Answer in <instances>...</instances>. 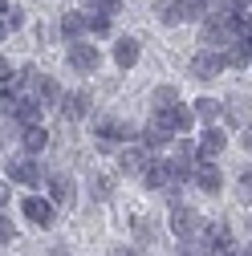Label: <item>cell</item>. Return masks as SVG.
<instances>
[{
    "label": "cell",
    "instance_id": "obj_1",
    "mask_svg": "<svg viewBox=\"0 0 252 256\" xmlns=\"http://www.w3.org/2000/svg\"><path fill=\"white\" fill-rule=\"evenodd\" d=\"M4 179L12 183V187H28V191H37L41 183H45V171H41V163L33 154H12L8 163H4Z\"/></svg>",
    "mask_w": 252,
    "mask_h": 256
},
{
    "label": "cell",
    "instance_id": "obj_2",
    "mask_svg": "<svg viewBox=\"0 0 252 256\" xmlns=\"http://www.w3.org/2000/svg\"><path fill=\"white\" fill-rule=\"evenodd\" d=\"M204 216L196 212V208H187V204H179V208H171L167 212V232L179 240V244H187V240H196L200 232H204Z\"/></svg>",
    "mask_w": 252,
    "mask_h": 256
},
{
    "label": "cell",
    "instance_id": "obj_3",
    "mask_svg": "<svg viewBox=\"0 0 252 256\" xmlns=\"http://www.w3.org/2000/svg\"><path fill=\"white\" fill-rule=\"evenodd\" d=\"M20 216L33 224V228H41V232H49L57 224V208L49 204V196H37V191H28V196L20 200Z\"/></svg>",
    "mask_w": 252,
    "mask_h": 256
},
{
    "label": "cell",
    "instance_id": "obj_4",
    "mask_svg": "<svg viewBox=\"0 0 252 256\" xmlns=\"http://www.w3.org/2000/svg\"><path fill=\"white\" fill-rule=\"evenodd\" d=\"M224 49H200L192 61H187V74H192L196 82H216L220 74H224Z\"/></svg>",
    "mask_w": 252,
    "mask_h": 256
},
{
    "label": "cell",
    "instance_id": "obj_5",
    "mask_svg": "<svg viewBox=\"0 0 252 256\" xmlns=\"http://www.w3.org/2000/svg\"><path fill=\"white\" fill-rule=\"evenodd\" d=\"M66 61H70V70H74V74L90 78V74H98L102 53H98V45H90V41H74V45L66 49Z\"/></svg>",
    "mask_w": 252,
    "mask_h": 256
},
{
    "label": "cell",
    "instance_id": "obj_6",
    "mask_svg": "<svg viewBox=\"0 0 252 256\" xmlns=\"http://www.w3.org/2000/svg\"><path fill=\"white\" fill-rule=\"evenodd\" d=\"M45 196H49V204L57 208V212H74L78 208V183L70 179V175H49L45 179Z\"/></svg>",
    "mask_w": 252,
    "mask_h": 256
},
{
    "label": "cell",
    "instance_id": "obj_7",
    "mask_svg": "<svg viewBox=\"0 0 252 256\" xmlns=\"http://www.w3.org/2000/svg\"><path fill=\"white\" fill-rule=\"evenodd\" d=\"M154 122H163L175 138H187V134L196 130V114H192V106H183V102L171 106V110H159V114H154Z\"/></svg>",
    "mask_w": 252,
    "mask_h": 256
},
{
    "label": "cell",
    "instance_id": "obj_8",
    "mask_svg": "<svg viewBox=\"0 0 252 256\" xmlns=\"http://www.w3.org/2000/svg\"><path fill=\"white\" fill-rule=\"evenodd\" d=\"M138 146H142V150L154 158L159 150H171V146H175V134L167 130L163 122H154V118H150V122L142 126V130H138Z\"/></svg>",
    "mask_w": 252,
    "mask_h": 256
},
{
    "label": "cell",
    "instance_id": "obj_9",
    "mask_svg": "<svg viewBox=\"0 0 252 256\" xmlns=\"http://www.w3.org/2000/svg\"><path fill=\"white\" fill-rule=\"evenodd\" d=\"M200 163H216L220 154L228 150V130L224 126H204V134H200Z\"/></svg>",
    "mask_w": 252,
    "mask_h": 256
},
{
    "label": "cell",
    "instance_id": "obj_10",
    "mask_svg": "<svg viewBox=\"0 0 252 256\" xmlns=\"http://www.w3.org/2000/svg\"><path fill=\"white\" fill-rule=\"evenodd\" d=\"M224 118H228V130H244V126H252V98H244V94H228L224 98Z\"/></svg>",
    "mask_w": 252,
    "mask_h": 256
},
{
    "label": "cell",
    "instance_id": "obj_11",
    "mask_svg": "<svg viewBox=\"0 0 252 256\" xmlns=\"http://www.w3.org/2000/svg\"><path fill=\"white\" fill-rule=\"evenodd\" d=\"M90 94L86 90H66L61 94V102H57V114L66 118V122H82V118H90Z\"/></svg>",
    "mask_w": 252,
    "mask_h": 256
},
{
    "label": "cell",
    "instance_id": "obj_12",
    "mask_svg": "<svg viewBox=\"0 0 252 256\" xmlns=\"http://www.w3.org/2000/svg\"><path fill=\"white\" fill-rule=\"evenodd\" d=\"M200 37H204V49H220V45L228 49V37H232L228 16H204L200 20Z\"/></svg>",
    "mask_w": 252,
    "mask_h": 256
},
{
    "label": "cell",
    "instance_id": "obj_13",
    "mask_svg": "<svg viewBox=\"0 0 252 256\" xmlns=\"http://www.w3.org/2000/svg\"><path fill=\"white\" fill-rule=\"evenodd\" d=\"M204 196H220V191H224V171H220V163H196V179H192Z\"/></svg>",
    "mask_w": 252,
    "mask_h": 256
},
{
    "label": "cell",
    "instance_id": "obj_14",
    "mask_svg": "<svg viewBox=\"0 0 252 256\" xmlns=\"http://www.w3.org/2000/svg\"><path fill=\"white\" fill-rule=\"evenodd\" d=\"M163 163H167V183L183 187V183H192L196 179V158H187V154H163Z\"/></svg>",
    "mask_w": 252,
    "mask_h": 256
},
{
    "label": "cell",
    "instance_id": "obj_15",
    "mask_svg": "<svg viewBox=\"0 0 252 256\" xmlns=\"http://www.w3.org/2000/svg\"><path fill=\"white\" fill-rule=\"evenodd\" d=\"M146 163H150V154H146L138 142H130V146H118V171H122V175H134V179H138Z\"/></svg>",
    "mask_w": 252,
    "mask_h": 256
},
{
    "label": "cell",
    "instance_id": "obj_16",
    "mask_svg": "<svg viewBox=\"0 0 252 256\" xmlns=\"http://www.w3.org/2000/svg\"><path fill=\"white\" fill-rule=\"evenodd\" d=\"M28 94H33L41 106H57L66 90H61V82H57L53 74H37V78H33V90H28Z\"/></svg>",
    "mask_w": 252,
    "mask_h": 256
},
{
    "label": "cell",
    "instance_id": "obj_17",
    "mask_svg": "<svg viewBox=\"0 0 252 256\" xmlns=\"http://www.w3.org/2000/svg\"><path fill=\"white\" fill-rule=\"evenodd\" d=\"M138 57H142V41L138 37H118L114 41V66L118 70H134Z\"/></svg>",
    "mask_w": 252,
    "mask_h": 256
},
{
    "label": "cell",
    "instance_id": "obj_18",
    "mask_svg": "<svg viewBox=\"0 0 252 256\" xmlns=\"http://www.w3.org/2000/svg\"><path fill=\"white\" fill-rule=\"evenodd\" d=\"M192 114H196L200 126H220V118H224V102H220V98H196Z\"/></svg>",
    "mask_w": 252,
    "mask_h": 256
},
{
    "label": "cell",
    "instance_id": "obj_19",
    "mask_svg": "<svg viewBox=\"0 0 252 256\" xmlns=\"http://www.w3.org/2000/svg\"><path fill=\"white\" fill-rule=\"evenodd\" d=\"M41 114H45V106L33 98V94H20V98H16V114H12V122H16V126H37Z\"/></svg>",
    "mask_w": 252,
    "mask_h": 256
},
{
    "label": "cell",
    "instance_id": "obj_20",
    "mask_svg": "<svg viewBox=\"0 0 252 256\" xmlns=\"http://www.w3.org/2000/svg\"><path fill=\"white\" fill-rule=\"evenodd\" d=\"M45 146H49V130H45L41 122H37V126H20V150H24V154L37 158Z\"/></svg>",
    "mask_w": 252,
    "mask_h": 256
},
{
    "label": "cell",
    "instance_id": "obj_21",
    "mask_svg": "<svg viewBox=\"0 0 252 256\" xmlns=\"http://www.w3.org/2000/svg\"><path fill=\"white\" fill-rule=\"evenodd\" d=\"M154 236H159V228L150 224V216H130V240H134V248H150Z\"/></svg>",
    "mask_w": 252,
    "mask_h": 256
},
{
    "label": "cell",
    "instance_id": "obj_22",
    "mask_svg": "<svg viewBox=\"0 0 252 256\" xmlns=\"http://www.w3.org/2000/svg\"><path fill=\"white\" fill-rule=\"evenodd\" d=\"M138 183L146 191H163L167 187V163H163V158H150V163L142 167V175H138Z\"/></svg>",
    "mask_w": 252,
    "mask_h": 256
},
{
    "label": "cell",
    "instance_id": "obj_23",
    "mask_svg": "<svg viewBox=\"0 0 252 256\" xmlns=\"http://www.w3.org/2000/svg\"><path fill=\"white\" fill-rule=\"evenodd\" d=\"M224 61H228L232 70H252V37L228 45V49H224Z\"/></svg>",
    "mask_w": 252,
    "mask_h": 256
},
{
    "label": "cell",
    "instance_id": "obj_24",
    "mask_svg": "<svg viewBox=\"0 0 252 256\" xmlns=\"http://www.w3.org/2000/svg\"><path fill=\"white\" fill-rule=\"evenodd\" d=\"M150 106H154V114L159 110H171V106H179V90L171 86V82H159L150 90Z\"/></svg>",
    "mask_w": 252,
    "mask_h": 256
},
{
    "label": "cell",
    "instance_id": "obj_25",
    "mask_svg": "<svg viewBox=\"0 0 252 256\" xmlns=\"http://www.w3.org/2000/svg\"><path fill=\"white\" fill-rule=\"evenodd\" d=\"M154 12H159L163 24H187V16H183V0H154Z\"/></svg>",
    "mask_w": 252,
    "mask_h": 256
},
{
    "label": "cell",
    "instance_id": "obj_26",
    "mask_svg": "<svg viewBox=\"0 0 252 256\" xmlns=\"http://www.w3.org/2000/svg\"><path fill=\"white\" fill-rule=\"evenodd\" d=\"M82 33H86V12H66L61 16V37H66L70 45L82 41Z\"/></svg>",
    "mask_w": 252,
    "mask_h": 256
},
{
    "label": "cell",
    "instance_id": "obj_27",
    "mask_svg": "<svg viewBox=\"0 0 252 256\" xmlns=\"http://www.w3.org/2000/svg\"><path fill=\"white\" fill-rule=\"evenodd\" d=\"M114 196V179L110 175H90V200L94 204H106Z\"/></svg>",
    "mask_w": 252,
    "mask_h": 256
},
{
    "label": "cell",
    "instance_id": "obj_28",
    "mask_svg": "<svg viewBox=\"0 0 252 256\" xmlns=\"http://www.w3.org/2000/svg\"><path fill=\"white\" fill-rule=\"evenodd\" d=\"M228 28H232L236 41H248V37H252V12H240V8H236V12L228 16Z\"/></svg>",
    "mask_w": 252,
    "mask_h": 256
},
{
    "label": "cell",
    "instance_id": "obj_29",
    "mask_svg": "<svg viewBox=\"0 0 252 256\" xmlns=\"http://www.w3.org/2000/svg\"><path fill=\"white\" fill-rule=\"evenodd\" d=\"M86 33H94V37H110L114 33V24H110V16H86Z\"/></svg>",
    "mask_w": 252,
    "mask_h": 256
},
{
    "label": "cell",
    "instance_id": "obj_30",
    "mask_svg": "<svg viewBox=\"0 0 252 256\" xmlns=\"http://www.w3.org/2000/svg\"><path fill=\"white\" fill-rule=\"evenodd\" d=\"M236 196H240V204H252V167H244L236 175Z\"/></svg>",
    "mask_w": 252,
    "mask_h": 256
},
{
    "label": "cell",
    "instance_id": "obj_31",
    "mask_svg": "<svg viewBox=\"0 0 252 256\" xmlns=\"http://www.w3.org/2000/svg\"><path fill=\"white\" fill-rule=\"evenodd\" d=\"M183 16L187 20H204L208 16V4H204V0H183Z\"/></svg>",
    "mask_w": 252,
    "mask_h": 256
},
{
    "label": "cell",
    "instance_id": "obj_32",
    "mask_svg": "<svg viewBox=\"0 0 252 256\" xmlns=\"http://www.w3.org/2000/svg\"><path fill=\"white\" fill-rule=\"evenodd\" d=\"M12 114H16V94H8L0 86V118H12Z\"/></svg>",
    "mask_w": 252,
    "mask_h": 256
},
{
    "label": "cell",
    "instance_id": "obj_33",
    "mask_svg": "<svg viewBox=\"0 0 252 256\" xmlns=\"http://www.w3.org/2000/svg\"><path fill=\"white\" fill-rule=\"evenodd\" d=\"M208 4V16H232L236 8H232V0H204Z\"/></svg>",
    "mask_w": 252,
    "mask_h": 256
},
{
    "label": "cell",
    "instance_id": "obj_34",
    "mask_svg": "<svg viewBox=\"0 0 252 256\" xmlns=\"http://www.w3.org/2000/svg\"><path fill=\"white\" fill-rule=\"evenodd\" d=\"M12 240H16V224L0 212V244H12Z\"/></svg>",
    "mask_w": 252,
    "mask_h": 256
},
{
    "label": "cell",
    "instance_id": "obj_35",
    "mask_svg": "<svg viewBox=\"0 0 252 256\" xmlns=\"http://www.w3.org/2000/svg\"><path fill=\"white\" fill-rule=\"evenodd\" d=\"M118 4H122V0H94V12H98V16H114Z\"/></svg>",
    "mask_w": 252,
    "mask_h": 256
},
{
    "label": "cell",
    "instance_id": "obj_36",
    "mask_svg": "<svg viewBox=\"0 0 252 256\" xmlns=\"http://www.w3.org/2000/svg\"><path fill=\"white\" fill-rule=\"evenodd\" d=\"M4 20H8L12 33H16V28H24V8H8V12H4Z\"/></svg>",
    "mask_w": 252,
    "mask_h": 256
},
{
    "label": "cell",
    "instance_id": "obj_37",
    "mask_svg": "<svg viewBox=\"0 0 252 256\" xmlns=\"http://www.w3.org/2000/svg\"><path fill=\"white\" fill-rule=\"evenodd\" d=\"M163 200H167L171 208H179V204H183V196H179V187H175V183H167V187H163Z\"/></svg>",
    "mask_w": 252,
    "mask_h": 256
},
{
    "label": "cell",
    "instance_id": "obj_38",
    "mask_svg": "<svg viewBox=\"0 0 252 256\" xmlns=\"http://www.w3.org/2000/svg\"><path fill=\"white\" fill-rule=\"evenodd\" d=\"M8 204H12V183H8V179H0V212H4Z\"/></svg>",
    "mask_w": 252,
    "mask_h": 256
},
{
    "label": "cell",
    "instance_id": "obj_39",
    "mask_svg": "<svg viewBox=\"0 0 252 256\" xmlns=\"http://www.w3.org/2000/svg\"><path fill=\"white\" fill-rule=\"evenodd\" d=\"M8 78H12V66H8V57H4V53H0V86H4Z\"/></svg>",
    "mask_w": 252,
    "mask_h": 256
},
{
    "label": "cell",
    "instance_id": "obj_40",
    "mask_svg": "<svg viewBox=\"0 0 252 256\" xmlns=\"http://www.w3.org/2000/svg\"><path fill=\"white\" fill-rule=\"evenodd\" d=\"M240 146H244V154H252V126H244V130H240Z\"/></svg>",
    "mask_w": 252,
    "mask_h": 256
},
{
    "label": "cell",
    "instance_id": "obj_41",
    "mask_svg": "<svg viewBox=\"0 0 252 256\" xmlns=\"http://www.w3.org/2000/svg\"><path fill=\"white\" fill-rule=\"evenodd\" d=\"M45 256H70V248H66V244H49V252H45Z\"/></svg>",
    "mask_w": 252,
    "mask_h": 256
},
{
    "label": "cell",
    "instance_id": "obj_42",
    "mask_svg": "<svg viewBox=\"0 0 252 256\" xmlns=\"http://www.w3.org/2000/svg\"><path fill=\"white\" fill-rule=\"evenodd\" d=\"M8 37H12V28H8V20H4V16H0V45H4Z\"/></svg>",
    "mask_w": 252,
    "mask_h": 256
},
{
    "label": "cell",
    "instance_id": "obj_43",
    "mask_svg": "<svg viewBox=\"0 0 252 256\" xmlns=\"http://www.w3.org/2000/svg\"><path fill=\"white\" fill-rule=\"evenodd\" d=\"M118 256H146V252H142V248H134V244H130V248H118Z\"/></svg>",
    "mask_w": 252,
    "mask_h": 256
},
{
    "label": "cell",
    "instance_id": "obj_44",
    "mask_svg": "<svg viewBox=\"0 0 252 256\" xmlns=\"http://www.w3.org/2000/svg\"><path fill=\"white\" fill-rule=\"evenodd\" d=\"M232 8H240V12H248V8H252V0H232Z\"/></svg>",
    "mask_w": 252,
    "mask_h": 256
},
{
    "label": "cell",
    "instance_id": "obj_45",
    "mask_svg": "<svg viewBox=\"0 0 252 256\" xmlns=\"http://www.w3.org/2000/svg\"><path fill=\"white\" fill-rule=\"evenodd\" d=\"M4 12H8V0H0V16H4Z\"/></svg>",
    "mask_w": 252,
    "mask_h": 256
},
{
    "label": "cell",
    "instance_id": "obj_46",
    "mask_svg": "<svg viewBox=\"0 0 252 256\" xmlns=\"http://www.w3.org/2000/svg\"><path fill=\"white\" fill-rule=\"evenodd\" d=\"M236 256H252V248H240V252H236Z\"/></svg>",
    "mask_w": 252,
    "mask_h": 256
},
{
    "label": "cell",
    "instance_id": "obj_47",
    "mask_svg": "<svg viewBox=\"0 0 252 256\" xmlns=\"http://www.w3.org/2000/svg\"><path fill=\"white\" fill-rule=\"evenodd\" d=\"M248 232H252V216H248Z\"/></svg>",
    "mask_w": 252,
    "mask_h": 256
}]
</instances>
